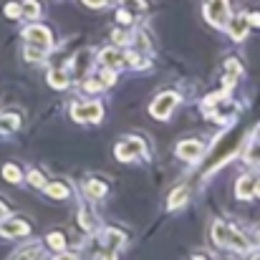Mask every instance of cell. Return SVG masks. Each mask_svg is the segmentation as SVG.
Returning a JSON list of instances; mask_svg holds the SVG:
<instances>
[{"mask_svg": "<svg viewBox=\"0 0 260 260\" xmlns=\"http://www.w3.org/2000/svg\"><path fill=\"white\" fill-rule=\"evenodd\" d=\"M43 187H46V194H51V197H56V200L69 197V187H66L63 182H51V184H43Z\"/></svg>", "mask_w": 260, "mask_h": 260, "instance_id": "obj_16", "label": "cell"}, {"mask_svg": "<svg viewBox=\"0 0 260 260\" xmlns=\"http://www.w3.org/2000/svg\"><path fill=\"white\" fill-rule=\"evenodd\" d=\"M253 189H255V177L245 174V177L238 179V197L240 200H250L253 197Z\"/></svg>", "mask_w": 260, "mask_h": 260, "instance_id": "obj_12", "label": "cell"}, {"mask_svg": "<svg viewBox=\"0 0 260 260\" xmlns=\"http://www.w3.org/2000/svg\"><path fill=\"white\" fill-rule=\"evenodd\" d=\"M99 81H101V86H104V88H106V86H111V84L116 81V74H114L111 69H106V71L101 74V79H99Z\"/></svg>", "mask_w": 260, "mask_h": 260, "instance_id": "obj_27", "label": "cell"}, {"mask_svg": "<svg viewBox=\"0 0 260 260\" xmlns=\"http://www.w3.org/2000/svg\"><path fill=\"white\" fill-rule=\"evenodd\" d=\"M248 25H260V13H250L248 15Z\"/></svg>", "mask_w": 260, "mask_h": 260, "instance_id": "obj_33", "label": "cell"}, {"mask_svg": "<svg viewBox=\"0 0 260 260\" xmlns=\"http://www.w3.org/2000/svg\"><path fill=\"white\" fill-rule=\"evenodd\" d=\"M28 233H30V228L20 217H10V220H5L0 225V235L3 238H20V235H28Z\"/></svg>", "mask_w": 260, "mask_h": 260, "instance_id": "obj_5", "label": "cell"}, {"mask_svg": "<svg viewBox=\"0 0 260 260\" xmlns=\"http://www.w3.org/2000/svg\"><path fill=\"white\" fill-rule=\"evenodd\" d=\"M225 235H228V225L215 222V225H212V240H215L220 248H225Z\"/></svg>", "mask_w": 260, "mask_h": 260, "instance_id": "obj_20", "label": "cell"}, {"mask_svg": "<svg viewBox=\"0 0 260 260\" xmlns=\"http://www.w3.org/2000/svg\"><path fill=\"white\" fill-rule=\"evenodd\" d=\"M43 53H46V51H41V48H36V46H28V48H25V58H28V61H43Z\"/></svg>", "mask_w": 260, "mask_h": 260, "instance_id": "obj_25", "label": "cell"}, {"mask_svg": "<svg viewBox=\"0 0 260 260\" xmlns=\"http://www.w3.org/2000/svg\"><path fill=\"white\" fill-rule=\"evenodd\" d=\"M101 81H99V79H88V81H84V91H86V93H96V91H101Z\"/></svg>", "mask_w": 260, "mask_h": 260, "instance_id": "obj_28", "label": "cell"}, {"mask_svg": "<svg viewBox=\"0 0 260 260\" xmlns=\"http://www.w3.org/2000/svg\"><path fill=\"white\" fill-rule=\"evenodd\" d=\"M253 194H260V182H255V189H253Z\"/></svg>", "mask_w": 260, "mask_h": 260, "instance_id": "obj_37", "label": "cell"}, {"mask_svg": "<svg viewBox=\"0 0 260 260\" xmlns=\"http://www.w3.org/2000/svg\"><path fill=\"white\" fill-rule=\"evenodd\" d=\"M20 126V119L15 114H0V132H15Z\"/></svg>", "mask_w": 260, "mask_h": 260, "instance_id": "obj_18", "label": "cell"}, {"mask_svg": "<svg viewBox=\"0 0 260 260\" xmlns=\"http://www.w3.org/2000/svg\"><path fill=\"white\" fill-rule=\"evenodd\" d=\"M48 245H51V250H63L66 248V238L61 233H51L48 235Z\"/></svg>", "mask_w": 260, "mask_h": 260, "instance_id": "obj_22", "label": "cell"}, {"mask_svg": "<svg viewBox=\"0 0 260 260\" xmlns=\"http://www.w3.org/2000/svg\"><path fill=\"white\" fill-rule=\"evenodd\" d=\"M187 197H189V189H187V187H177L172 194H170V202H167V207H170V210H179V207L187 202Z\"/></svg>", "mask_w": 260, "mask_h": 260, "instance_id": "obj_13", "label": "cell"}, {"mask_svg": "<svg viewBox=\"0 0 260 260\" xmlns=\"http://www.w3.org/2000/svg\"><path fill=\"white\" fill-rule=\"evenodd\" d=\"M5 215H8V210H5V205H3V202H0V220H3V217H5Z\"/></svg>", "mask_w": 260, "mask_h": 260, "instance_id": "obj_36", "label": "cell"}, {"mask_svg": "<svg viewBox=\"0 0 260 260\" xmlns=\"http://www.w3.org/2000/svg\"><path fill=\"white\" fill-rule=\"evenodd\" d=\"M48 84H51L53 88H58V91H61V88L69 86V74H66L63 69H53V71L48 74Z\"/></svg>", "mask_w": 260, "mask_h": 260, "instance_id": "obj_14", "label": "cell"}, {"mask_svg": "<svg viewBox=\"0 0 260 260\" xmlns=\"http://www.w3.org/2000/svg\"><path fill=\"white\" fill-rule=\"evenodd\" d=\"M5 15L8 18H20V5L18 3H8L5 5Z\"/></svg>", "mask_w": 260, "mask_h": 260, "instance_id": "obj_30", "label": "cell"}, {"mask_svg": "<svg viewBox=\"0 0 260 260\" xmlns=\"http://www.w3.org/2000/svg\"><path fill=\"white\" fill-rule=\"evenodd\" d=\"M235 106L233 104H220V96L215 99V111H210V116L215 119V121H230V119H235Z\"/></svg>", "mask_w": 260, "mask_h": 260, "instance_id": "obj_10", "label": "cell"}, {"mask_svg": "<svg viewBox=\"0 0 260 260\" xmlns=\"http://www.w3.org/2000/svg\"><path fill=\"white\" fill-rule=\"evenodd\" d=\"M84 5H88V8H106V0H84Z\"/></svg>", "mask_w": 260, "mask_h": 260, "instance_id": "obj_32", "label": "cell"}, {"mask_svg": "<svg viewBox=\"0 0 260 260\" xmlns=\"http://www.w3.org/2000/svg\"><path fill=\"white\" fill-rule=\"evenodd\" d=\"M99 63L106 66V69H119V66L124 63V53H121L119 48H104V51L99 53Z\"/></svg>", "mask_w": 260, "mask_h": 260, "instance_id": "obj_9", "label": "cell"}, {"mask_svg": "<svg viewBox=\"0 0 260 260\" xmlns=\"http://www.w3.org/2000/svg\"><path fill=\"white\" fill-rule=\"evenodd\" d=\"M38 255H41V245H38V243L25 245V248H20V250L15 253V258H38Z\"/></svg>", "mask_w": 260, "mask_h": 260, "instance_id": "obj_21", "label": "cell"}, {"mask_svg": "<svg viewBox=\"0 0 260 260\" xmlns=\"http://www.w3.org/2000/svg\"><path fill=\"white\" fill-rule=\"evenodd\" d=\"M139 152H144V144H142L139 139H126V142H121V144L116 147V159H121V162H132Z\"/></svg>", "mask_w": 260, "mask_h": 260, "instance_id": "obj_6", "label": "cell"}, {"mask_svg": "<svg viewBox=\"0 0 260 260\" xmlns=\"http://www.w3.org/2000/svg\"><path fill=\"white\" fill-rule=\"evenodd\" d=\"M23 36H25V41H28L30 46H36V48H41V51H48V48L53 46V36H51V30H48L46 25H28V28L23 30Z\"/></svg>", "mask_w": 260, "mask_h": 260, "instance_id": "obj_3", "label": "cell"}, {"mask_svg": "<svg viewBox=\"0 0 260 260\" xmlns=\"http://www.w3.org/2000/svg\"><path fill=\"white\" fill-rule=\"evenodd\" d=\"M20 15H28L30 20H36V18L41 15V5H38L36 0H25L23 8H20Z\"/></svg>", "mask_w": 260, "mask_h": 260, "instance_id": "obj_19", "label": "cell"}, {"mask_svg": "<svg viewBox=\"0 0 260 260\" xmlns=\"http://www.w3.org/2000/svg\"><path fill=\"white\" fill-rule=\"evenodd\" d=\"M134 43L139 46V51H149V48H152V43L147 41V36H144V33H137V36H134Z\"/></svg>", "mask_w": 260, "mask_h": 260, "instance_id": "obj_29", "label": "cell"}, {"mask_svg": "<svg viewBox=\"0 0 260 260\" xmlns=\"http://www.w3.org/2000/svg\"><path fill=\"white\" fill-rule=\"evenodd\" d=\"M86 194L88 197H93V200L104 197V194H106V184H104L101 179H88L86 182Z\"/></svg>", "mask_w": 260, "mask_h": 260, "instance_id": "obj_17", "label": "cell"}, {"mask_svg": "<svg viewBox=\"0 0 260 260\" xmlns=\"http://www.w3.org/2000/svg\"><path fill=\"white\" fill-rule=\"evenodd\" d=\"M104 243H106L109 250H119V248L124 245V235H121L119 230H106V233H104Z\"/></svg>", "mask_w": 260, "mask_h": 260, "instance_id": "obj_15", "label": "cell"}, {"mask_svg": "<svg viewBox=\"0 0 260 260\" xmlns=\"http://www.w3.org/2000/svg\"><path fill=\"white\" fill-rule=\"evenodd\" d=\"M177 104H179V93H174V91H165V93H159V96L152 101L149 114H152V116H157V119H167Z\"/></svg>", "mask_w": 260, "mask_h": 260, "instance_id": "obj_2", "label": "cell"}, {"mask_svg": "<svg viewBox=\"0 0 260 260\" xmlns=\"http://www.w3.org/2000/svg\"><path fill=\"white\" fill-rule=\"evenodd\" d=\"M245 159H248L250 165H260V144H253V147L245 152Z\"/></svg>", "mask_w": 260, "mask_h": 260, "instance_id": "obj_24", "label": "cell"}, {"mask_svg": "<svg viewBox=\"0 0 260 260\" xmlns=\"http://www.w3.org/2000/svg\"><path fill=\"white\" fill-rule=\"evenodd\" d=\"M3 177L15 184V182H20V170H18L15 165H5V167H3Z\"/></svg>", "mask_w": 260, "mask_h": 260, "instance_id": "obj_23", "label": "cell"}, {"mask_svg": "<svg viewBox=\"0 0 260 260\" xmlns=\"http://www.w3.org/2000/svg\"><path fill=\"white\" fill-rule=\"evenodd\" d=\"M28 182H30L33 187H43V184H46L43 174H41V172H36V170H30V172H28Z\"/></svg>", "mask_w": 260, "mask_h": 260, "instance_id": "obj_26", "label": "cell"}, {"mask_svg": "<svg viewBox=\"0 0 260 260\" xmlns=\"http://www.w3.org/2000/svg\"><path fill=\"white\" fill-rule=\"evenodd\" d=\"M119 20H121V23H129V20H132V15H129L126 10H119Z\"/></svg>", "mask_w": 260, "mask_h": 260, "instance_id": "obj_35", "label": "cell"}, {"mask_svg": "<svg viewBox=\"0 0 260 260\" xmlns=\"http://www.w3.org/2000/svg\"><path fill=\"white\" fill-rule=\"evenodd\" d=\"M225 248H235V250L245 253V250H250V243H248V238H245L240 230L228 228V235H225Z\"/></svg>", "mask_w": 260, "mask_h": 260, "instance_id": "obj_8", "label": "cell"}, {"mask_svg": "<svg viewBox=\"0 0 260 260\" xmlns=\"http://www.w3.org/2000/svg\"><path fill=\"white\" fill-rule=\"evenodd\" d=\"M101 114H104V109H101V104H96V101L79 104V106L71 109V116H74L76 121H84V124H86V121H99Z\"/></svg>", "mask_w": 260, "mask_h": 260, "instance_id": "obj_4", "label": "cell"}, {"mask_svg": "<svg viewBox=\"0 0 260 260\" xmlns=\"http://www.w3.org/2000/svg\"><path fill=\"white\" fill-rule=\"evenodd\" d=\"M114 41H116V43H126V33L116 30V33H114Z\"/></svg>", "mask_w": 260, "mask_h": 260, "instance_id": "obj_34", "label": "cell"}, {"mask_svg": "<svg viewBox=\"0 0 260 260\" xmlns=\"http://www.w3.org/2000/svg\"><path fill=\"white\" fill-rule=\"evenodd\" d=\"M177 157L184 159V162H197V159L202 157V144L194 142V139L179 142V147H177Z\"/></svg>", "mask_w": 260, "mask_h": 260, "instance_id": "obj_7", "label": "cell"}, {"mask_svg": "<svg viewBox=\"0 0 260 260\" xmlns=\"http://www.w3.org/2000/svg\"><path fill=\"white\" fill-rule=\"evenodd\" d=\"M126 8H132V10H147V3L144 0H121Z\"/></svg>", "mask_w": 260, "mask_h": 260, "instance_id": "obj_31", "label": "cell"}, {"mask_svg": "<svg viewBox=\"0 0 260 260\" xmlns=\"http://www.w3.org/2000/svg\"><path fill=\"white\" fill-rule=\"evenodd\" d=\"M245 33H248V15H238L230 23V36H233V41H243Z\"/></svg>", "mask_w": 260, "mask_h": 260, "instance_id": "obj_11", "label": "cell"}, {"mask_svg": "<svg viewBox=\"0 0 260 260\" xmlns=\"http://www.w3.org/2000/svg\"><path fill=\"white\" fill-rule=\"evenodd\" d=\"M258 243H260V233H258Z\"/></svg>", "mask_w": 260, "mask_h": 260, "instance_id": "obj_38", "label": "cell"}, {"mask_svg": "<svg viewBox=\"0 0 260 260\" xmlns=\"http://www.w3.org/2000/svg\"><path fill=\"white\" fill-rule=\"evenodd\" d=\"M205 15L215 28H228L230 20V3L228 0H207L205 5Z\"/></svg>", "mask_w": 260, "mask_h": 260, "instance_id": "obj_1", "label": "cell"}]
</instances>
